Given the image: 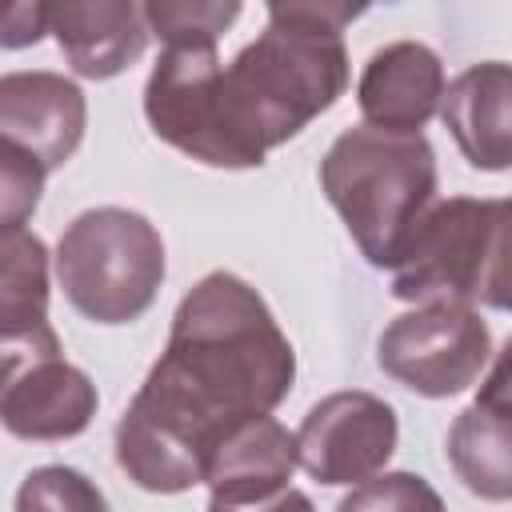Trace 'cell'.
Listing matches in <instances>:
<instances>
[{"mask_svg":"<svg viewBox=\"0 0 512 512\" xmlns=\"http://www.w3.org/2000/svg\"><path fill=\"white\" fill-rule=\"evenodd\" d=\"M380 368L416 396L444 400L472 388L492 360V332L476 308L424 304L396 316L376 344Z\"/></svg>","mask_w":512,"mask_h":512,"instance_id":"obj_7","label":"cell"},{"mask_svg":"<svg viewBox=\"0 0 512 512\" xmlns=\"http://www.w3.org/2000/svg\"><path fill=\"white\" fill-rule=\"evenodd\" d=\"M96 416V384L64 360L52 324L0 332V424L20 440H72Z\"/></svg>","mask_w":512,"mask_h":512,"instance_id":"obj_6","label":"cell"},{"mask_svg":"<svg viewBox=\"0 0 512 512\" xmlns=\"http://www.w3.org/2000/svg\"><path fill=\"white\" fill-rule=\"evenodd\" d=\"M320 188L364 260L392 268L436 200V152L424 136L348 128L320 160Z\"/></svg>","mask_w":512,"mask_h":512,"instance_id":"obj_3","label":"cell"},{"mask_svg":"<svg viewBox=\"0 0 512 512\" xmlns=\"http://www.w3.org/2000/svg\"><path fill=\"white\" fill-rule=\"evenodd\" d=\"M292 468V432L272 416H248L212 440L200 468V484L212 488L208 504H252L288 488Z\"/></svg>","mask_w":512,"mask_h":512,"instance_id":"obj_11","label":"cell"},{"mask_svg":"<svg viewBox=\"0 0 512 512\" xmlns=\"http://www.w3.org/2000/svg\"><path fill=\"white\" fill-rule=\"evenodd\" d=\"M48 32V4H4L0 8V48L36 44Z\"/></svg>","mask_w":512,"mask_h":512,"instance_id":"obj_20","label":"cell"},{"mask_svg":"<svg viewBox=\"0 0 512 512\" xmlns=\"http://www.w3.org/2000/svg\"><path fill=\"white\" fill-rule=\"evenodd\" d=\"M56 280L84 320L132 324L164 284V240L132 208H88L56 244Z\"/></svg>","mask_w":512,"mask_h":512,"instance_id":"obj_5","label":"cell"},{"mask_svg":"<svg viewBox=\"0 0 512 512\" xmlns=\"http://www.w3.org/2000/svg\"><path fill=\"white\" fill-rule=\"evenodd\" d=\"M84 92L60 72H4L0 76V136L40 160L44 172L64 168L84 140Z\"/></svg>","mask_w":512,"mask_h":512,"instance_id":"obj_9","label":"cell"},{"mask_svg":"<svg viewBox=\"0 0 512 512\" xmlns=\"http://www.w3.org/2000/svg\"><path fill=\"white\" fill-rule=\"evenodd\" d=\"M292 512H316V508H312V500H300V504H296Z\"/></svg>","mask_w":512,"mask_h":512,"instance_id":"obj_21","label":"cell"},{"mask_svg":"<svg viewBox=\"0 0 512 512\" xmlns=\"http://www.w3.org/2000/svg\"><path fill=\"white\" fill-rule=\"evenodd\" d=\"M396 412L372 392H332L296 428V464L320 484H364L396 452Z\"/></svg>","mask_w":512,"mask_h":512,"instance_id":"obj_8","label":"cell"},{"mask_svg":"<svg viewBox=\"0 0 512 512\" xmlns=\"http://www.w3.org/2000/svg\"><path fill=\"white\" fill-rule=\"evenodd\" d=\"M508 200L448 196L412 228L392 264V296L408 304L508 308Z\"/></svg>","mask_w":512,"mask_h":512,"instance_id":"obj_4","label":"cell"},{"mask_svg":"<svg viewBox=\"0 0 512 512\" xmlns=\"http://www.w3.org/2000/svg\"><path fill=\"white\" fill-rule=\"evenodd\" d=\"M48 32L64 48L68 64L84 80H108L132 68L148 48L140 4L96 0V4H48Z\"/></svg>","mask_w":512,"mask_h":512,"instance_id":"obj_14","label":"cell"},{"mask_svg":"<svg viewBox=\"0 0 512 512\" xmlns=\"http://www.w3.org/2000/svg\"><path fill=\"white\" fill-rule=\"evenodd\" d=\"M148 36H160L164 48H204L224 36L240 16V4L220 0H148L140 4Z\"/></svg>","mask_w":512,"mask_h":512,"instance_id":"obj_16","label":"cell"},{"mask_svg":"<svg viewBox=\"0 0 512 512\" xmlns=\"http://www.w3.org/2000/svg\"><path fill=\"white\" fill-rule=\"evenodd\" d=\"M440 116L472 168L504 172L512 160V68L504 60L464 68L444 88Z\"/></svg>","mask_w":512,"mask_h":512,"instance_id":"obj_12","label":"cell"},{"mask_svg":"<svg viewBox=\"0 0 512 512\" xmlns=\"http://www.w3.org/2000/svg\"><path fill=\"white\" fill-rule=\"evenodd\" d=\"M444 96V64L420 40H396L372 52L360 72L356 100L368 128L420 136Z\"/></svg>","mask_w":512,"mask_h":512,"instance_id":"obj_10","label":"cell"},{"mask_svg":"<svg viewBox=\"0 0 512 512\" xmlns=\"http://www.w3.org/2000/svg\"><path fill=\"white\" fill-rule=\"evenodd\" d=\"M336 512H444L440 492L416 472H376L356 484Z\"/></svg>","mask_w":512,"mask_h":512,"instance_id":"obj_18","label":"cell"},{"mask_svg":"<svg viewBox=\"0 0 512 512\" xmlns=\"http://www.w3.org/2000/svg\"><path fill=\"white\" fill-rule=\"evenodd\" d=\"M292 380L296 352L264 296L232 272H208L176 304L168 344L116 424V464L144 492H188L212 440L268 416Z\"/></svg>","mask_w":512,"mask_h":512,"instance_id":"obj_1","label":"cell"},{"mask_svg":"<svg viewBox=\"0 0 512 512\" xmlns=\"http://www.w3.org/2000/svg\"><path fill=\"white\" fill-rule=\"evenodd\" d=\"M44 168L32 152L0 136V232L24 228L44 192Z\"/></svg>","mask_w":512,"mask_h":512,"instance_id":"obj_19","label":"cell"},{"mask_svg":"<svg viewBox=\"0 0 512 512\" xmlns=\"http://www.w3.org/2000/svg\"><path fill=\"white\" fill-rule=\"evenodd\" d=\"M48 324V248L36 232H0V332Z\"/></svg>","mask_w":512,"mask_h":512,"instance_id":"obj_15","label":"cell"},{"mask_svg":"<svg viewBox=\"0 0 512 512\" xmlns=\"http://www.w3.org/2000/svg\"><path fill=\"white\" fill-rule=\"evenodd\" d=\"M356 16L336 0L268 4L264 32L228 68L216 48H164L144 84L152 132L208 168H260L344 96V24Z\"/></svg>","mask_w":512,"mask_h":512,"instance_id":"obj_2","label":"cell"},{"mask_svg":"<svg viewBox=\"0 0 512 512\" xmlns=\"http://www.w3.org/2000/svg\"><path fill=\"white\" fill-rule=\"evenodd\" d=\"M16 512H108V500L84 472L44 464L16 488Z\"/></svg>","mask_w":512,"mask_h":512,"instance_id":"obj_17","label":"cell"},{"mask_svg":"<svg viewBox=\"0 0 512 512\" xmlns=\"http://www.w3.org/2000/svg\"><path fill=\"white\" fill-rule=\"evenodd\" d=\"M448 460L468 492L480 500L512 496V400H508V356L496 360L484 392L456 416L448 432Z\"/></svg>","mask_w":512,"mask_h":512,"instance_id":"obj_13","label":"cell"}]
</instances>
